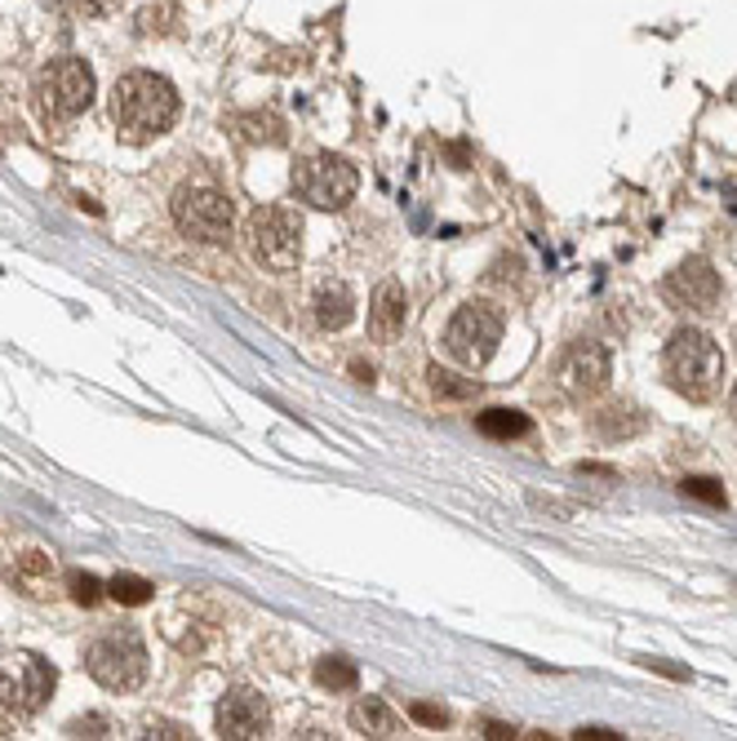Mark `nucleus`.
<instances>
[{
	"label": "nucleus",
	"instance_id": "obj_9",
	"mask_svg": "<svg viewBox=\"0 0 737 741\" xmlns=\"http://www.w3.org/2000/svg\"><path fill=\"white\" fill-rule=\"evenodd\" d=\"M54 684H58L54 666L36 653H10L0 662V701L14 715H41L45 701L54 697Z\"/></svg>",
	"mask_w": 737,
	"mask_h": 741
},
{
	"label": "nucleus",
	"instance_id": "obj_27",
	"mask_svg": "<svg viewBox=\"0 0 737 741\" xmlns=\"http://www.w3.org/2000/svg\"><path fill=\"white\" fill-rule=\"evenodd\" d=\"M573 737H578V741H617L622 732H613V728H578Z\"/></svg>",
	"mask_w": 737,
	"mask_h": 741
},
{
	"label": "nucleus",
	"instance_id": "obj_31",
	"mask_svg": "<svg viewBox=\"0 0 737 741\" xmlns=\"http://www.w3.org/2000/svg\"><path fill=\"white\" fill-rule=\"evenodd\" d=\"M728 413H733V422H737V386H733V395H728Z\"/></svg>",
	"mask_w": 737,
	"mask_h": 741
},
{
	"label": "nucleus",
	"instance_id": "obj_3",
	"mask_svg": "<svg viewBox=\"0 0 737 741\" xmlns=\"http://www.w3.org/2000/svg\"><path fill=\"white\" fill-rule=\"evenodd\" d=\"M85 671L102 688L134 693L147 680V644H143V635L130 630V626L102 630L98 640H89V649H85Z\"/></svg>",
	"mask_w": 737,
	"mask_h": 741
},
{
	"label": "nucleus",
	"instance_id": "obj_23",
	"mask_svg": "<svg viewBox=\"0 0 737 741\" xmlns=\"http://www.w3.org/2000/svg\"><path fill=\"white\" fill-rule=\"evenodd\" d=\"M684 493L697 497V502H706V506H724V502H728L724 489H719L715 480H706V475H689V480H684Z\"/></svg>",
	"mask_w": 737,
	"mask_h": 741
},
{
	"label": "nucleus",
	"instance_id": "obj_4",
	"mask_svg": "<svg viewBox=\"0 0 737 741\" xmlns=\"http://www.w3.org/2000/svg\"><path fill=\"white\" fill-rule=\"evenodd\" d=\"M245 245L267 271H293L302 258V218L284 204L254 209L245 223Z\"/></svg>",
	"mask_w": 737,
	"mask_h": 741
},
{
	"label": "nucleus",
	"instance_id": "obj_29",
	"mask_svg": "<svg viewBox=\"0 0 737 741\" xmlns=\"http://www.w3.org/2000/svg\"><path fill=\"white\" fill-rule=\"evenodd\" d=\"M649 671H662V675H671V680H684L689 671H680V666H667V662H645Z\"/></svg>",
	"mask_w": 737,
	"mask_h": 741
},
{
	"label": "nucleus",
	"instance_id": "obj_26",
	"mask_svg": "<svg viewBox=\"0 0 737 741\" xmlns=\"http://www.w3.org/2000/svg\"><path fill=\"white\" fill-rule=\"evenodd\" d=\"M102 728H108V723L93 719V715H89V719H71V723H67V732H71V737H102Z\"/></svg>",
	"mask_w": 737,
	"mask_h": 741
},
{
	"label": "nucleus",
	"instance_id": "obj_20",
	"mask_svg": "<svg viewBox=\"0 0 737 741\" xmlns=\"http://www.w3.org/2000/svg\"><path fill=\"white\" fill-rule=\"evenodd\" d=\"M108 595H112L116 604H125V608H138V604H147V599L156 595V586H152L147 577H138V573H116V577L108 582Z\"/></svg>",
	"mask_w": 737,
	"mask_h": 741
},
{
	"label": "nucleus",
	"instance_id": "obj_16",
	"mask_svg": "<svg viewBox=\"0 0 737 741\" xmlns=\"http://www.w3.org/2000/svg\"><path fill=\"white\" fill-rule=\"evenodd\" d=\"M351 315H356V293L343 280H325L315 289V321H321V329H343L351 325Z\"/></svg>",
	"mask_w": 737,
	"mask_h": 741
},
{
	"label": "nucleus",
	"instance_id": "obj_24",
	"mask_svg": "<svg viewBox=\"0 0 737 741\" xmlns=\"http://www.w3.org/2000/svg\"><path fill=\"white\" fill-rule=\"evenodd\" d=\"M409 715H413L417 723H427V728H445V723H449V710L436 706V701H413Z\"/></svg>",
	"mask_w": 737,
	"mask_h": 741
},
{
	"label": "nucleus",
	"instance_id": "obj_7",
	"mask_svg": "<svg viewBox=\"0 0 737 741\" xmlns=\"http://www.w3.org/2000/svg\"><path fill=\"white\" fill-rule=\"evenodd\" d=\"M360 187L356 165H347L334 151H315L293 165V195L306 200L311 209H347Z\"/></svg>",
	"mask_w": 737,
	"mask_h": 741
},
{
	"label": "nucleus",
	"instance_id": "obj_8",
	"mask_svg": "<svg viewBox=\"0 0 737 741\" xmlns=\"http://www.w3.org/2000/svg\"><path fill=\"white\" fill-rule=\"evenodd\" d=\"M502 329H506V321H502V311L493 302H467L445 329V347H449V356L458 364L484 369L493 360L498 343H502Z\"/></svg>",
	"mask_w": 737,
	"mask_h": 741
},
{
	"label": "nucleus",
	"instance_id": "obj_2",
	"mask_svg": "<svg viewBox=\"0 0 737 741\" xmlns=\"http://www.w3.org/2000/svg\"><path fill=\"white\" fill-rule=\"evenodd\" d=\"M662 373H667V386L680 391L684 400L693 404H706L719 395L724 386V351L715 347L711 334L702 329H680L667 351H662Z\"/></svg>",
	"mask_w": 737,
	"mask_h": 741
},
{
	"label": "nucleus",
	"instance_id": "obj_25",
	"mask_svg": "<svg viewBox=\"0 0 737 741\" xmlns=\"http://www.w3.org/2000/svg\"><path fill=\"white\" fill-rule=\"evenodd\" d=\"M121 5V0H76V10L89 14V19H102V14H112Z\"/></svg>",
	"mask_w": 737,
	"mask_h": 741
},
{
	"label": "nucleus",
	"instance_id": "obj_18",
	"mask_svg": "<svg viewBox=\"0 0 737 741\" xmlns=\"http://www.w3.org/2000/svg\"><path fill=\"white\" fill-rule=\"evenodd\" d=\"M476 427L489 436V440H520V436H529V417L515 413V408H484L476 417Z\"/></svg>",
	"mask_w": 737,
	"mask_h": 741
},
{
	"label": "nucleus",
	"instance_id": "obj_30",
	"mask_svg": "<svg viewBox=\"0 0 737 741\" xmlns=\"http://www.w3.org/2000/svg\"><path fill=\"white\" fill-rule=\"evenodd\" d=\"M484 737L502 741V737H515V728H506V723H489V728H484Z\"/></svg>",
	"mask_w": 737,
	"mask_h": 741
},
{
	"label": "nucleus",
	"instance_id": "obj_6",
	"mask_svg": "<svg viewBox=\"0 0 737 741\" xmlns=\"http://www.w3.org/2000/svg\"><path fill=\"white\" fill-rule=\"evenodd\" d=\"M232 218L236 209L227 200V191L209 187V182H187L174 191V223L182 236L204 240V245H223L232 236Z\"/></svg>",
	"mask_w": 737,
	"mask_h": 741
},
{
	"label": "nucleus",
	"instance_id": "obj_21",
	"mask_svg": "<svg viewBox=\"0 0 737 741\" xmlns=\"http://www.w3.org/2000/svg\"><path fill=\"white\" fill-rule=\"evenodd\" d=\"M427 378H432V391L445 395V400H476V395H480V382H476V378H458V373H449V369H432Z\"/></svg>",
	"mask_w": 737,
	"mask_h": 741
},
{
	"label": "nucleus",
	"instance_id": "obj_1",
	"mask_svg": "<svg viewBox=\"0 0 737 741\" xmlns=\"http://www.w3.org/2000/svg\"><path fill=\"white\" fill-rule=\"evenodd\" d=\"M112 121L130 143H152L178 121V89L156 71H130L112 89Z\"/></svg>",
	"mask_w": 737,
	"mask_h": 741
},
{
	"label": "nucleus",
	"instance_id": "obj_5",
	"mask_svg": "<svg viewBox=\"0 0 737 741\" xmlns=\"http://www.w3.org/2000/svg\"><path fill=\"white\" fill-rule=\"evenodd\" d=\"M32 93L45 121H76L93 102V71L80 58H54L49 67H41Z\"/></svg>",
	"mask_w": 737,
	"mask_h": 741
},
{
	"label": "nucleus",
	"instance_id": "obj_10",
	"mask_svg": "<svg viewBox=\"0 0 737 741\" xmlns=\"http://www.w3.org/2000/svg\"><path fill=\"white\" fill-rule=\"evenodd\" d=\"M613 378V360H608V347L604 343H591V338H578L560 351L556 360V382L569 400H591L608 386Z\"/></svg>",
	"mask_w": 737,
	"mask_h": 741
},
{
	"label": "nucleus",
	"instance_id": "obj_11",
	"mask_svg": "<svg viewBox=\"0 0 737 741\" xmlns=\"http://www.w3.org/2000/svg\"><path fill=\"white\" fill-rule=\"evenodd\" d=\"M267 723H271L267 697L254 693V688H232V693H223V701H219V710H214V728H219L223 741L267 737Z\"/></svg>",
	"mask_w": 737,
	"mask_h": 741
},
{
	"label": "nucleus",
	"instance_id": "obj_17",
	"mask_svg": "<svg viewBox=\"0 0 737 741\" xmlns=\"http://www.w3.org/2000/svg\"><path fill=\"white\" fill-rule=\"evenodd\" d=\"M645 431V413L630 404V400H617V404H604L595 413V436L600 440H630Z\"/></svg>",
	"mask_w": 737,
	"mask_h": 741
},
{
	"label": "nucleus",
	"instance_id": "obj_19",
	"mask_svg": "<svg viewBox=\"0 0 737 741\" xmlns=\"http://www.w3.org/2000/svg\"><path fill=\"white\" fill-rule=\"evenodd\" d=\"M315 684L321 688H334V693H351L356 684H360V671H356V662H347V658H321L315 662Z\"/></svg>",
	"mask_w": 737,
	"mask_h": 741
},
{
	"label": "nucleus",
	"instance_id": "obj_12",
	"mask_svg": "<svg viewBox=\"0 0 737 741\" xmlns=\"http://www.w3.org/2000/svg\"><path fill=\"white\" fill-rule=\"evenodd\" d=\"M724 284H719V271L706 262V258H684L671 276H667V297L675 306H689V311H715Z\"/></svg>",
	"mask_w": 737,
	"mask_h": 741
},
{
	"label": "nucleus",
	"instance_id": "obj_22",
	"mask_svg": "<svg viewBox=\"0 0 737 741\" xmlns=\"http://www.w3.org/2000/svg\"><path fill=\"white\" fill-rule=\"evenodd\" d=\"M67 586H71V599H76V604H85V608H93V604L102 599V582H98L93 573H71V577H67Z\"/></svg>",
	"mask_w": 737,
	"mask_h": 741
},
{
	"label": "nucleus",
	"instance_id": "obj_28",
	"mask_svg": "<svg viewBox=\"0 0 737 741\" xmlns=\"http://www.w3.org/2000/svg\"><path fill=\"white\" fill-rule=\"evenodd\" d=\"M147 737H187V728H178V723H152Z\"/></svg>",
	"mask_w": 737,
	"mask_h": 741
},
{
	"label": "nucleus",
	"instance_id": "obj_15",
	"mask_svg": "<svg viewBox=\"0 0 737 741\" xmlns=\"http://www.w3.org/2000/svg\"><path fill=\"white\" fill-rule=\"evenodd\" d=\"M351 728H356L360 737L391 741V737H400V715H395L382 697H360V701L351 706Z\"/></svg>",
	"mask_w": 737,
	"mask_h": 741
},
{
	"label": "nucleus",
	"instance_id": "obj_14",
	"mask_svg": "<svg viewBox=\"0 0 737 741\" xmlns=\"http://www.w3.org/2000/svg\"><path fill=\"white\" fill-rule=\"evenodd\" d=\"M5 577L23 591V595H49V586H54V555H45V551H23L10 569H5Z\"/></svg>",
	"mask_w": 737,
	"mask_h": 741
},
{
	"label": "nucleus",
	"instance_id": "obj_13",
	"mask_svg": "<svg viewBox=\"0 0 737 741\" xmlns=\"http://www.w3.org/2000/svg\"><path fill=\"white\" fill-rule=\"evenodd\" d=\"M404 334V284L400 280H382L369 297V338L373 343H391Z\"/></svg>",
	"mask_w": 737,
	"mask_h": 741
}]
</instances>
